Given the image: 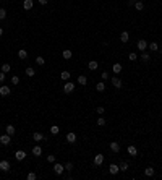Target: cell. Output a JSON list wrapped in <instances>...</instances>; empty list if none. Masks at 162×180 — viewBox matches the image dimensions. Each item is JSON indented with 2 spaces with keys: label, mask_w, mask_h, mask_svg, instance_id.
Instances as JSON below:
<instances>
[{
  "label": "cell",
  "mask_w": 162,
  "mask_h": 180,
  "mask_svg": "<svg viewBox=\"0 0 162 180\" xmlns=\"http://www.w3.org/2000/svg\"><path fill=\"white\" fill-rule=\"evenodd\" d=\"M149 58H151V57H149V54L146 50L141 52V60H143V62H149Z\"/></svg>",
  "instance_id": "29"
},
{
  "label": "cell",
  "mask_w": 162,
  "mask_h": 180,
  "mask_svg": "<svg viewBox=\"0 0 162 180\" xmlns=\"http://www.w3.org/2000/svg\"><path fill=\"white\" fill-rule=\"evenodd\" d=\"M102 162H104V156H102V154L94 156V164H96V166H101Z\"/></svg>",
  "instance_id": "14"
},
{
  "label": "cell",
  "mask_w": 162,
  "mask_h": 180,
  "mask_svg": "<svg viewBox=\"0 0 162 180\" xmlns=\"http://www.w3.org/2000/svg\"><path fill=\"white\" fill-rule=\"evenodd\" d=\"M0 130H2V127H0Z\"/></svg>",
  "instance_id": "48"
},
{
  "label": "cell",
  "mask_w": 162,
  "mask_h": 180,
  "mask_svg": "<svg viewBox=\"0 0 162 180\" xmlns=\"http://www.w3.org/2000/svg\"><path fill=\"white\" fill-rule=\"evenodd\" d=\"M109 172L112 174V175H115V174L120 172V167H118L117 164H110V166H109Z\"/></svg>",
  "instance_id": "8"
},
{
  "label": "cell",
  "mask_w": 162,
  "mask_h": 180,
  "mask_svg": "<svg viewBox=\"0 0 162 180\" xmlns=\"http://www.w3.org/2000/svg\"><path fill=\"white\" fill-rule=\"evenodd\" d=\"M26 178H28V180H36V178H37V175H36L34 172H29L28 175H26Z\"/></svg>",
  "instance_id": "35"
},
{
  "label": "cell",
  "mask_w": 162,
  "mask_h": 180,
  "mask_svg": "<svg viewBox=\"0 0 162 180\" xmlns=\"http://www.w3.org/2000/svg\"><path fill=\"white\" fill-rule=\"evenodd\" d=\"M10 141H11V136L8 135V133H3L2 136H0V143H2L3 146H7V145H10Z\"/></svg>",
  "instance_id": "1"
},
{
  "label": "cell",
  "mask_w": 162,
  "mask_h": 180,
  "mask_svg": "<svg viewBox=\"0 0 162 180\" xmlns=\"http://www.w3.org/2000/svg\"><path fill=\"white\" fill-rule=\"evenodd\" d=\"M97 125H99V127L105 125V118H104V117H99V118H97Z\"/></svg>",
  "instance_id": "37"
},
{
  "label": "cell",
  "mask_w": 162,
  "mask_h": 180,
  "mask_svg": "<svg viewBox=\"0 0 162 180\" xmlns=\"http://www.w3.org/2000/svg\"><path fill=\"white\" fill-rule=\"evenodd\" d=\"M33 154L34 156H41V154H42V148H41V146H34L33 148Z\"/></svg>",
  "instance_id": "24"
},
{
  "label": "cell",
  "mask_w": 162,
  "mask_h": 180,
  "mask_svg": "<svg viewBox=\"0 0 162 180\" xmlns=\"http://www.w3.org/2000/svg\"><path fill=\"white\" fill-rule=\"evenodd\" d=\"M26 75H28L29 78L34 76V75H36V70H34V68H31V67H28V68H26Z\"/></svg>",
  "instance_id": "31"
},
{
  "label": "cell",
  "mask_w": 162,
  "mask_h": 180,
  "mask_svg": "<svg viewBox=\"0 0 162 180\" xmlns=\"http://www.w3.org/2000/svg\"><path fill=\"white\" fill-rule=\"evenodd\" d=\"M110 149H112L113 153H118V151H120V143L112 141V143H110Z\"/></svg>",
  "instance_id": "15"
},
{
  "label": "cell",
  "mask_w": 162,
  "mask_h": 180,
  "mask_svg": "<svg viewBox=\"0 0 162 180\" xmlns=\"http://www.w3.org/2000/svg\"><path fill=\"white\" fill-rule=\"evenodd\" d=\"M135 8H136L138 11L144 10V3H143V2H140V0H138V2H135Z\"/></svg>",
  "instance_id": "27"
},
{
  "label": "cell",
  "mask_w": 162,
  "mask_h": 180,
  "mask_svg": "<svg viewBox=\"0 0 162 180\" xmlns=\"http://www.w3.org/2000/svg\"><path fill=\"white\" fill-rule=\"evenodd\" d=\"M120 41H122V42H128L130 41V34L127 31H123L122 34H120Z\"/></svg>",
  "instance_id": "16"
},
{
  "label": "cell",
  "mask_w": 162,
  "mask_h": 180,
  "mask_svg": "<svg viewBox=\"0 0 162 180\" xmlns=\"http://www.w3.org/2000/svg\"><path fill=\"white\" fill-rule=\"evenodd\" d=\"M5 18H7V10L0 8V20H5Z\"/></svg>",
  "instance_id": "34"
},
{
  "label": "cell",
  "mask_w": 162,
  "mask_h": 180,
  "mask_svg": "<svg viewBox=\"0 0 162 180\" xmlns=\"http://www.w3.org/2000/svg\"><path fill=\"white\" fill-rule=\"evenodd\" d=\"M33 140H34V141H42V140H45V135L39 133V131H36V133L33 135Z\"/></svg>",
  "instance_id": "12"
},
{
  "label": "cell",
  "mask_w": 162,
  "mask_h": 180,
  "mask_svg": "<svg viewBox=\"0 0 162 180\" xmlns=\"http://www.w3.org/2000/svg\"><path fill=\"white\" fill-rule=\"evenodd\" d=\"M5 130H7V133H8L10 136H13V135L16 133V130H15L13 125H7V128H5Z\"/></svg>",
  "instance_id": "19"
},
{
  "label": "cell",
  "mask_w": 162,
  "mask_h": 180,
  "mask_svg": "<svg viewBox=\"0 0 162 180\" xmlns=\"http://www.w3.org/2000/svg\"><path fill=\"white\" fill-rule=\"evenodd\" d=\"M25 158H26V153L21 151V149L15 153V159H16V161H25Z\"/></svg>",
  "instance_id": "7"
},
{
  "label": "cell",
  "mask_w": 162,
  "mask_h": 180,
  "mask_svg": "<svg viewBox=\"0 0 162 180\" xmlns=\"http://www.w3.org/2000/svg\"><path fill=\"white\" fill-rule=\"evenodd\" d=\"M18 57H20L21 60H25V58L28 57V50H25V49H20V50H18Z\"/></svg>",
  "instance_id": "20"
},
{
  "label": "cell",
  "mask_w": 162,
  "mask_h": 180,
  "mask_svg": "<svg viewBox=\"0 0 162 180\" xmlns=\"http://www.w3.org/2000/svg\"><path fill=\"white\" fill-rule=\"evenodd\" d=\"M67 141H68V143H75V141H76V135L73 133V131L67 133Z\"/></svg>",
  "instance_id": "17"
},
{
  "label": "cell",
  "mask_w": 162,
  "mask_h": 180,
  "mask_svg": "<svg viewBox=\"0 0 162 180\" xmlns=\"http://www.w3.org/2000/svg\"><path fill=\"white\" fill-rule=\"evenodd\" d=\"M136 46H138V50H141V52H144V50L148 49V42H146V39H140Z\"/></svg>",
  "instance_id": "2"
},
{
  "label": "cell",
  "mask_w": 162,
  "mask_h": 180,
  "mask_svg": "<svg viewBox=\"0 0 162 180\" xmlns=\"http://www.w3.org/2000/svg\"><path fill=\"white\" fill-rule=\"evenodd\" d=\"M112 85H113V88L120 89V88H122V85H123V83H122V80H120L118 76H113V78H112Z\"/></svg>",
  "instance_id": "5"
},
{
  "label": "cell",
  "mask_w": 162,
  "mask_h": 180,
  "mask_svg": "<svg viewBox=\"0 0 162 180\" xmlns=\"http://www.w3.org/2000/svg\"><path fill=\"white\" fill-rule=\"evenodd\" d=\"M112 70H113V73H115V75H118L120 71H122V65H120V63H113Z\"/></svg>",
  "instance_id": "23"
},
{
  "label": "cell",
  "mask_w": 162,
  "mask_h": 180,
  "mask_svg": "<svg viewBox=\"0 0 162 180\" xmlns=\"http://www.w3.org/2000/svg\"><path fill=\"white\" fill-rule=\"evenodd\" d=\"M65 170H73V162H67L65 164Z\"/></svg>",
  "instance_id": "41"
},
{
  "label": "cell",
  "mask_w": 162,
  "mask_h": 180,
  "mask_svg": "<svg viewBox=\"0 0 162 180\" xmlns=\"http://www.w3.org/2000/svg\"><path fill=\"white\" fill-rule=\"evenodd\" d=\"M0 170H3V172H8L10 170V162L8 161H0Z\"/></svg>",
  "instance_id": "4"
},
{
  "label": "cell",
  "mask_w": 162,
  "mask_h": 180,
  "mask_svg": "<svg viewBox=\"0 0 162 180\" xmlns=\"http://www.w3.org/2000/svg\"><path fill=\"white\" fill-rule=\"evenodd\" d=\"M120 170H122V172H125V170H128V162H127V161H122V162H120Z\"/></svg>",
  "instance_id": "25"
},
{
  "label": "cell",
  "mask_w": 162,
  "mask_h": 180,
  "mask_svg": "<svg viewBox=\"0 0 162 180\" xmlns=\"http://www.w3.org/2000/svg\"><path fill=\"white\" fill-rule=\"evenodd\" d=\"M10 70H11V67H10L8 63H3V65H2V71H3V73H8Z\"/></svg>",
  "instance_id": "32"
},
{
  "label": "cell",
  "mask_w": 162,
  "mask_h": 180,
  "mask_svg": "<svg viewBox=\"0 0 162 180\" xmlns=\"http://www.w3.org/2000/svg\"><path fill=\"white\" fill-rule=\"evenodd\" d=\"M33 5H34L33 0H25V2H23V8H25L26 11H29V10L33 8Z\"/></svg>",
  "instance_id": "9"
},
{
  "label": "cell",
  "mask_w": 162,
  "mask_h": 180,
  "mask_svg": "<svg viewBox=\"0 0 162 180\" xmlns=\"http://www.w3.org/2000/svg\"><path fill=\"white\" fill-rule=\"evenodd\" d=\"M104 110H105L104 107H97V109H96V112H97L99 115H102V114H104Z\"/></svg>",
  "instance_id": "42"
},
{
  "label": "cell",
  "mask_w": 162,
  "mask_h": 180,
  "mask_svg": "<svg viewBox=\"0 0 162 180\" xmlns=\"http://www.w3.org/2000/svg\"><path fill=\"white\" fill-rule=\"evenodd\" d=\"M2 34H3V28H2V26H0V36H2Z\"/></svg>",
  "instance_id": "47"
},
{
  "label": "cell",
  "mask_w": 162,
  "mask_h": 180,
  "mask_svg": "<svg viewBox=\"0 0 162 180\" xmlns=\"http://www.w3.org/2000/svg\"><path fill=\"white\" fill-rule=\"evenodd\" d=\"M18 83H20V78H18L16 75L11 76V85H18Z\"/></svg>",
  "instance_id": "39"
},
{
  "label": "cell",
  "mask_w": 162,
  "mask_h": 180,
  "mask_svg": "<svg viewBox=\"0 0 162 180\" xmlns=\"http://www.w3.org/2000/svg\"><path fill=\"white\" fill-rule=\"evenodd\" d=\"M101 78H102V80H107V78H109V73H107V71H102V75H101Z\"/></svg>",
  "instance_id": "44"
},
{
  "label": "cell",
  "mask_w": 162,
  "mask_h": 180,
  "mask_svg": "<svg viewBox=\"0 0 162 180\" xmlns=\"http://www.w3.org/2000/svg\"><path fill=\"white\" fill-rule=\"evenodd\" d=\"M53 170H55V174H57V175H60V174H63V170H65V166H62V164L55 162V166H53Z\"/></svg>",
  "instance_id": "6"
},
{
  "label": "cell",
  "mask_w": 162,
  "mask_h": 180,
  "mask_svg": "<svg viewBox=\"0 0 162 180\" xmlns=\"http://www.w3.org/2000/svg\"><path fill=\"white\" fill-rule=\"evenodd\" d=\"M5 80H7V73L0 71V83H5Z\"/></svg>",
  "instance_id": "40"
},
{
  "label": "cell",
  "mask_w": 162,
  "mask_h": 180,
  "mask_svg": "<svg viewBox=\"0 0 162 180\" xmlns=\"http://www.w3.org/2000/svg\"><path fill=\"white\" fill-rule=\"evenodd\" d=\"M47 2H49V0H39V3H41V5H45Z\"/></svg>",
  "instance_id": "45"
},
{
  "label": "cell",
  "mask_w": 162,
  "mask_h": 180,
  "mask_svg": "<svg viewBox=\"0 0 162 180\" xmlns=\"http://www.w3.org/2000/svg\"><path fill=\"white\" fill-rule=\"evenodd\" d=\"M60 78H62L63 81H68V80H70V71H67V70H65V71H62V75H60Z\"/></svg>",
  "instance_id": "26"
},
{
  "label": "cell",
  "mask_w": 162,
  "mask_h": 180,
  "mask_svg": "<svg viewBox=\"0 0 162 180\" xmlns=\"http://www.w3.org/2000/svg\"><path fill=\"white\" fill-rule=\"evenodd\" d=\"M75 89V83H71V81H67L65 83V86H63V91L67 93V94H70L71 91Z\"/></svg>",
  "instance_id": "3"
},
{
  "label": "cell",
  "mask_w": 162,
  "mask_h": 180,
  "mask_svg": "<svg viewBox=\"0 0 162 180\" xmlns=\"http://www.w3.org/2000/svg\"><path fill=\"white\" fill-rule=\"evenodd\" d=\"M62 55H63V58H65V60H70V58H71V55H73V52L67 49V50H63V52H62Z\"/></svg>",
  "instance_id": "22"
},
{
  "label": "cell",
  "mask_w": 162,
  "mask_h": 180,
  "mask_svg": "<svg viewBox=\"0 0 162 180\" xmlns=\"http://www.w3.org/2000/svg\"><path fill=\"white\" fill-rule=\"evenodd\" d=\"M128 58L131 60V62H135V60L138 58V55H136V54H135V52H130V55H128Z\"/></svg>",
  "instance_id": "38"
},
{
  "label": "cell",
  "mask_w": 162,
  "mask_h": 180,
  "mask_svg": "<svg viewBox=\"0 0 162 180\" xmlns=\"http://www.w3.org/2000/svg\"><path fill=\"white\" fill-rule=\"evenodd\" d=\"M47 161H49V162H55V156H47Z\"/></svg>",
  "instance_id": "43"
},
{
  "label": "cell",
  "mask_w": 162,
  "mask_h": 180,
  "mask_svg": "<svg viewBox=\"0 0 162 180\" xmlns=\"http://www.w3.org/2000/svg\"><path fill=\"white\" fill-rule=\"evenodd\" d=\"M97 67H99V63L96 62V60H91V62L88 63V68L91 70V71H96V70H97Z\"/></svg>",
  "instance_id": "13"
},
{
  "label": "cell",
  "mask_w": 162,
  "mask_h": 180,
  "mask_svg": "<svg viewBox=\"0 0 162 180\" xmlns=\"http://www.w3.org/2000/svg\"><path fill=\"white\" fill-rule=\"evenodd\" d=\"M135 2L136 0H128V5H135Z\"/></svg>",
  "instance_id": "46"
},
{
  "label": "cell",
  "mask_w": 162,
  "mask_h": 180,
  "mask_svg": "<svg viewBox=\"0 0 162 180\" xmlns=\"http://www.w3.org/2000/svg\"><path fill=\"white\" fill-rule=\"evenodd\" d=\"M127 151H128V154H130V156H133V158L138 154V149H136L135 146H128V148H127Z\"/></svg>",
  "instance_id": "18"
},
{
  "label": "cell",
  "mask_w": 162,
  "mask_h": 180,
  "mask_svg": "<svg viewBox=\"0 0 162 180\" xmlns=\"http://www.w3.org/2000/svg\"><path fill=\"white\" fill-rule=\"evenodd\" d=\"M10 91H11V89H10L8 86H5V85L0 86V96H8V94H10Z\"/></svg>",
  "instance_id": "10"
},
{
  "label": "cell",
  "mask_w": 162,
  "mask_h": 180,
  "mask_svg": "<svg viewBox=\"0 0 162 180\" xmlns=\"http://www.w3.org/2000/svg\"><path fill=\"white\" fill-rule=\"evenodd\" d=\"M50 133L52 135H58L60 133V128L57 127V125H52V127H50Z\"/></svg>",
  "instance_id": "30"
},
{
  "label": "cell",
  "mask_w": 162,
  "mask_h": 180,
  "mask_svg": "<svg viewBox=\"0 0 162 180\" xmlns=\"http://www.w3.org/2000/svg\"><path fill=\"white\" fill-rule=\"evenodd\" d=\"M36 63H37V65H41V67H42V65L45 63V60H44V57H37V58H36Z\"/></svg>",
  "instance_id": "36"
},
{
  "label": "cell",
  "mask_w": 162,
  "mask_h": 180,
  "mask_svg": "<svg viewBox=\"0 0 162 180\" xmlns=\"http://www.w3.org/2000/svg\"><path fill=\"white\" fill-rule=\"evenodd\" d=\"M76 81H78V85H81V86H86V85H88V78H86L84 75H80Z\"/></svg>",
  "instance_id": "11"
},
{
  "label": "cell",
  "mask_w": 162,
  "mask_h": 180,
  "mask_svg": "<svg viewBox=\"0 0 162 180\" xmlns=\"http://www.w3.org/2000/svg\"><path fill=\"white\" fill-rule=\"evenodd\" d=\"M154 172H156V170L152 169V167H146V169H144V175H146V177H152Z\"/></svg>",
  "instance_id": "21"
},
{
  "label": "cell",
  "mask_w": 162,
  "mask_h": 180,
  "mask_svg": "<svg viewBox=\"0 0 162 180\" xmlns=\"http://www.w3.org/2000/svg\"><path fill=\"white\" fill-rule=\"evenodd\" d=\"M148 47H149V49H151L152 52H156V50H157V49H159V46H157V44H156V42H151V44H148Z\"/></svg>",
  "instance_id": "33"
},
{
  "label": "cell",
  "mask_w": 162,
  "mask_h": 180,
  "mask_svg": "<svg viewBox=\"0 0 162 180\" xmlns=\"http://www.w3.org/2000/svg\"><path fill=\"white\" fill-rule=\"evenodd\" d=\"M96 89H97L99 93H102V91H105V85L101 81V83H97V85H96Z\"/></svg>",
  "instance_id": "28"
}]
</instances>
